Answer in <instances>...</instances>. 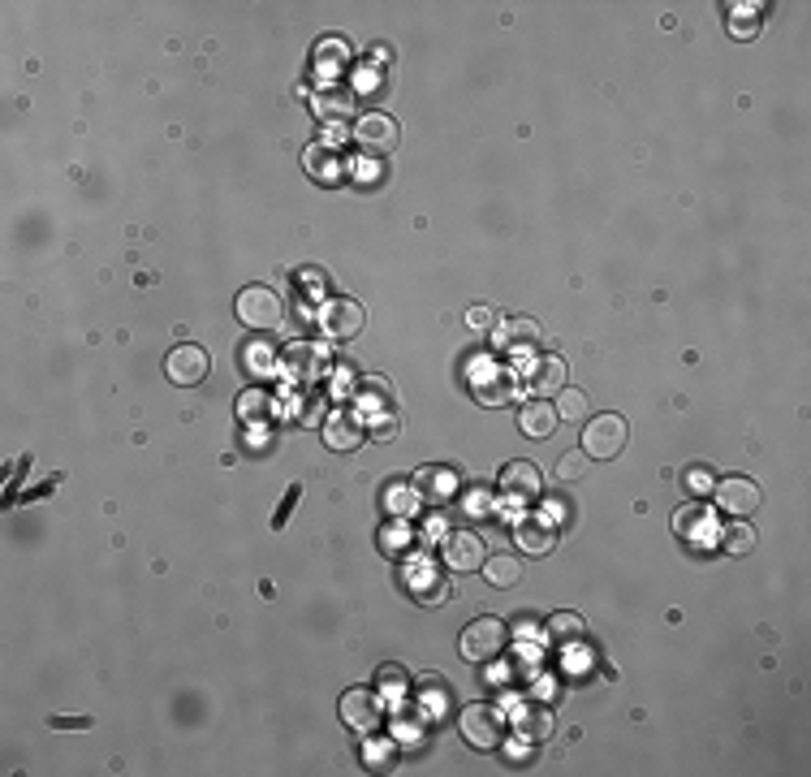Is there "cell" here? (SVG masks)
<instances>
[{"label":"cell","instance_id":"6da1fadb","mask_svg":"<svg viewBox=\"0 0 811 777\" xmlns=\"http://www.w3.org/2000/svg\"><path fill=\"white\" fill-rule=\"evenodd\" d=\"M233 311H238V320L255 333H272L285 324V298L272 290V285H246L238 294V303H233Z\"/></svg>","mask_w":811,"mask_h":777},{"label":"cell","instance_id":"7a4b0ae2","mask_svg":"<svg viewBox=\"0 0 811 777\" xmlns=\"http://www.w3.org/2000/svg\"><path fill=\"white\" fill-rule=\"evenodd\" d=\"M458 734L475 752H497L505 739V713L497 704H466L458 717Z\"/></svg>","mask_w":811,"mask_h":777},{"label":"cell","instance_id":"3957f363","mask_svg":"<svg viewBox=\"0 0 811 777\" xmlns=\"http://www.w3.org/2000/svg\"><path fill=\"white\" fill-rule=\"evenodd\" d=\"M505 644H510V626H505L501 618H475V622H466V631H462V657L466 661H497Z\"/></svg>","mask_w":811,"mask_h":777},{"label":"cell","instance_id":"277c9868","mask_svg":"<svg viewBox=\"0 0 811 777\" xmlns=\"http://www.w3.org/2000/svg\"><path fill=\"white\" fill-rule=\"evenodd\" d=\"M630 441V424L622 415H591L583 428V454L587 458H617Z\"/></svg>","mask_w":811,"mask_h":777},{"label":"cell","instance_id":"5b68a950","mask_svg":"<svg viewBox=\"0 0 811 777\" xmlns=\"http://www.w3.org/2000/svg\"><path fill=\"white\" fill-rule=\"evenodd\" d=\"M363 320H367V311L359 298H328L320 307V329L328 342H354L363 333Z\"/></svg>","mask_w":811,"mask_h":777},{"label":"cell","instance_id":"8992f818","mask_svg":"<svg viewBox=\"0 0 811 777\" xmlns=\"http://www.w3.org/2000/svg\"><path fill=\"white\" fill-rule=\"evenodd\" d=\"M492 342H497V350L505 354V359H531V354L540 350L544 333H540V324H535L531 316H510V320L497 324Z\"/></svg>","mask_w":811,"mask_h":777},{"label":"cell","instance_id":"52a82bcc","mask_svg":"<svg viewBox=\"0 0 811 777\" xmlns=\"http://www.w3.org/2000/svg\"><path fill=\"white\" fill-rule=\"evenodd\" d=\"M380 713H384L380 691H371V687H350L346 695H341V721H346L350 730H359V734H376Z\"/></svg>","mask_w":811,"mask_h":777},{"label":"cell","instance_id":"ba28073f","mask_svg":"<svg viewBox=\"0 0 811 777\" xmlns=\"http://www.w3.org/2000/svg\"><path fill=\"white\" fill-rule=\"evenodd\" d=\"M397 139H402V130H397V121L389 113H363L354 121V143L363 147L367 156H389Z\"/></svg>","mask_w":811,"mask_h":777},{"label":"cell","instance_id":"9c48e42d","mask_svg":"<svg viewBox=\"0 0 811 777\" xmlns=\"http://www.w3.org/2000/svg\"><path fill=\"white\" fill-rule=\"evenodd\" d=\"M281 367H285V376L294 380V385H315L324 372H328V350L324 346H315V342H294L290 350L281 354Z\"/></svg>","mask_w":811,"mask_h":777},{"label":"cell","instance_id":"30bf717a","mask_svg":"<svg viewBox=\"0 0 811 777\" xmlns=\"http://www.w3.org/2000/svg\"><path fill=\"white\" fill-rule=\"evenodd\" d=\"M441 557H445L449 570H458V575H471V570H484L488 549H484V540H479L475 531H449Z\"/></svg>","mask_w":811,"mask_h":777},{"label":"cell","instance_id":"8fae6325","mask_svg":"<svg viewBox=\"0 0 811 777\" xmlns=\"http://www.w3.org/2000/svg\"><path fill=\"white\" fill-rule=\"evenodd\" d=\"M514 376H510V367H501V363H475V398L484 402V406H505V402H514Z\"/></svg>","mask_w":811,"mask_h":777},{"label":"cell","instance_id":"7c38bea8","mask_svg":"<svg viewBox=\"0 0 811 777\" xmlns=\"http://www.w3.org/2000/svg\"><path fill=\"white\" fill-rule=\"evenodd\" d=\"M302 169H307L315 182H324V186H337L341 177L350 173V165H346V156H341V147H333V143H311L307 152H302Z\"/></svg>","mask_w":811,"mask_h":777},{"label":"cell","instance_id":"4fadbf2b","mask_svg":"<svg viewBox=\"0 0 811 777\" xmlns=\"http://www.w3.org/2000/svg\"><path fill=\"white\" fill-rule=\"evenodd\" d=\"M164 376L182 389H195L203 376H208V350L203 346H177L169 359H164Z\"/></svg>","mask_w":811,"mask_h":777},{"label":"cell","instance_id":"5bb4252c","mask_svg":"<svg viewBox=\"0 0 811 777\" xmlns=\"http://www.w3.org/2000/svg\"><path fill=\"white\" fill-rule=\"evenodd\" d=\"M501 493L510 497V501H535V497L544 493V475H540V467H535V462H527V458L510 462V467L501 471Z\"/></svg>","mask_w":811,"mask_h":777},{"label":"cell","instance_id":"9a60e30c","mask_svg":"<svg viewBox=\"0 0 811 777\" xmlns=\"http://www.w3.org/2000/svg\"><path fill=\"white\" fill-rule=\"evenodd\" d=\"M359 415H367L371 424L376 419H389V415H397V398H393V385L384 376H363L359 380Z\"/></svg>","mask_w":811,"mask_h":777},{"label":"cell","instance_id":"2e32d148","mask_svg":"<svg viewBox=\"0 0 811 777\" xmlns=\"http://www.w3.org/2000/svg\"><path fill=\"white\" fill-rule=\"evenodd\" d=\"M717 493V506L721 510H730V514H751L755 506H760V484L747 480V475H725V480L712 488Z\"/></svg>","mask_w":811,"mask_h":777},{"label":"cell","instance_id":"e0dca14e","mask_svg":"<svg viewBox=\"0 0 811 777\" xmlns=\"http://www.w3.org/2000/svg\"><path fill=\"white\" fill-rule=\"evenodd\" d=\"M514 540H518V549L527 557H544V553L557 549V523L553 518L531 514V518H522V523L514 527Z\"/></svg>","mask_w":811,"mask_h":777},{"label":"cell","instance_id":"ac0fdd59","mask_svg":"<svg viewBox=\"0 0 811 777\" xmlns=\"http://www.w3.org/2000/svg\"><path fill=\"white\" fill-rule=\"evenodd\" d=\"M673 531H678L682 540H691V544H708V540L721 536V523H717V514H712L708 506H682L678 514H673Z\"/></svg>","mask_w":811,"mask_h":777},{"label":"cell","instance_id":"d6986e66","mask_svg":"<svg viewBox=\"0 0 811 777\" xmlns=\"http://www.w3.org/2000/svg\"><path fill=\"white\" fill-rule=\"evenodd\" d=\"M320 432H324V445L341 449V454H350V449L363 445V424H359V415H350V411H328Z\"/></svg>","mask_w":811,"mask_h":777},{"label":"cell","instance_id":"ffe728a7","mask_svg":"<svg viewBox=\"0 0 811 777\" xmlns=\"http://www.w3.org/2000/svg\"><path fill=\"white\" fill-rule=\"evenodd\" d=\"M415 488H419V497L428 501V506H445V501L458 493V471L453 467H419L415 471Z\"/></svg>","mask_w":811,"mask_h":777},{"label":"cell","instance_id":"44dd1931","mask_svg":"<svg viewBox=\"0 0 811 777\" xmlns=\"http://www.w3.org/2000/svg\"><path fill=\"white\" fill-rule=\"evenodd\" d=\"M557 424H561V415H557V406L548 402V398H531V402L518 411V428H522V436H531V441H544V436H553Z\"/></svg>","mask_w":811,"mask_h":777},{"label":"cell","instance_id":"7402d4cb","mask_svg":"<svg viewBox=\"0 0 811 777\" xmlns=\"http://www.w3.org/2000/svg\"><path fill=\"white\" fill-rule=\"evenodd\" d=\"M406 583L419 592L423 605H445L449 601V583L436 575V566H428V557H419L415 566H406Z\"/></svg>","mask_w":811,"mask_h":777},{"label":"cell","instance_id":"603a6c76","mask_svg":"<svg viewBox=\"0 0 811 777\" xmlns=\"http://www.w3.org/2000/svg\"><path fill=\"white\" fill-rule=\"evenodd\" d=\"M553 708H544V704H522L518 708V717H514V730L522 734L527 743H544V739H553Z\"/></svg>","mask_w":811,"mask_h":777},{"label":"cell","instance_id":"cb8c5ba5","mask_svg":"<svg viewBox=\"0 0 811 777\" xmlns=\"http://www.w3.org/2000/svg\"><path fill=\"white\" fill-rule=\"evenodd\" d=\"M315 113H320L324 121H337V126H341V121H346L350 113H354V91L350 87H333V83H328V87H320V91H315Z\"/></svg>","mask_w":811,"mask_h":777},{"label":"cell","instance_id":"d4e9b609","mask_svg":"<svg viewBox=\"0 0 811 777\" xmlns=\"http://www.w3.org/2000/svg\"><path fill=\"white\" fill-rule=\"evenodd\" d=\"M531 389H535V398H548V393L566 389V359H561V354H544V359L531 367Z\"/></svg>","mask_w":811,"mask_h":777},{"label":"cell","instance_id":"484cf974","mask_svg":"<svg viewBox=\"0 0 811 777\" xmlns=\"http://www.w3.org/2000/svg\"><path fill=\"white\" fill-rule=\"evenodd\" d=\"M242 367H246V372H251L255 380H268V376L281 367V354L272 350L264 337H251V342L242 346Z\"/></svg>","mask_w":811,"mask_h":777},{"label":"cell","instance_id":"4316f807","mask_svg":"<svg viewBox=\"0 0 811 777\" xmlns=\"http://www.w3.org/2000/svg\"><path fill=\"white\" fill-rule=\"evenodd\" d=\"M583 631H587V622H583V613H570V609H561V613H553L548 618V644H557V648H574L583 639Z\"/></svg>","mask_w":811,"mask_h":777},{"label":"cell","instance_id":"83f0119b","mask_svg":"<svg viewBox=\"0 0 811 777\" xmlns=\"http://www.w3.org/2000/svg\"><path fill=\"white\" fill-rule=\"evenodd\" d=\"M419 501L423 497H419L415 480H389V484H384V510H389L393 518H410Z\"/></svg>","mask_w":811,"mask_h":777},{"label":"cell","instance_id":"f1b7e54d","mask_svg":"<svg viewBox=\"0 0 811 777\" xmlns=\"http://www.w3.org/2000/svg\"><path fill=\"white\" fill-rule=\"evenodd\" d=\"M419 708H423V717H449V708H453V691L441 683V678H423L419 683Z\"/></svg>","mask_w":811,"mask_h":777},{"label":"cell","instance_id":"f546056e","mask_svg":"<svg viewBox=\"0 0 811 777\" xmlns=\"http://www.w3.org/2000/svg\"><path fill=\"white\" fill-rule=\"evenodd\" d=\"M376 691H380V700L393 708H402L406 704V691H410V674L402 670V665H384L380 670V678H376Z\"/></svg>","mask_w":811,"mask_h":777},{"label":"cell","instance_id":"4dcf8cb0","mask_svg":"<svg viewBox=\"0 0 811 777\" xmlns=\"http://www.w3.org/2000/svg\"><path fill=\"white\" fill-rule=\"evenodd\" d=\"M484 579L492 583V588H514V583L522 579V562L510 553H497L484 562Z\"/></svg>","mask_w":811,"mask_h":777},{"label":"cell","instance_id":"1f68e13d","mask_svg":"<svg viewBox=\"0 0 811 777\" xmlns=\"http://www.w3.org/2000/svg\"><path fill=\"white\" fill-rule=\"evenodd\" d=\"M346 61H350V44H346V39H341V35L320 39V57H315V70H320L324 78H333Z\"/></svg>","mask_w":811,"mask_h":777},{"label":"cell","instance_id":"d6a6232c","mask_svg":"<svg viewBox=\"0 0 811 777\" xmlns=\"http://www.w3.org/2000/svg\"><path fill=\"white\" fill-rule=\"evenodd\" d=\"M272 415V393L268 389H246L238 398V419L242 424H268Z\"/></svg>","mask_w":811,"mask_h":777},{"label":"cell","instance_id":"836d02e7","mask_svg":"<svg viewBox=\"0 0 811 777\" xmlns=\"http://www.w3.org/2000/svg\"><path fill=\"white\" fill-rule=\"evenodd\" d=\"M721 549L730 553V557L751 553V549H755V527H751V523H730V527H721Z\"/></svg>","mask_w":811,"mask_h":777},{"label":"cell","instance_id":"e575fe53","mask_svg":"<svg viewBox=\"0 0 811 777\" xmlns=\"http://www.w3.org/2000/svg\"><path fill=\"white\" fill-rule=\"evenodd\" d=\"M324 393H315L311 385L302 389V398H294V419L298 424H324Z\"/></svg>","mask_w":811,"mask_h":777},{"label":"cell","instance_id":"d590c367","mask_svg":"<svg viewBox=\"0 0 811 777\" xmlns=\"http://www.w3.org/2000/svg\"><path fill=\"white\" fill-rule=\"evenodd\" d=\"M557 415L561 419H574V424H587L591 419V406H587V393L583 389H561V406H557Z\"/></svg>","mask_w":811,"mask_h":777},{"label":"cell","instance_id":"8d00e7d4","mask_svg":"<svg viewBox=\"0 0 811 777\" xmlns=\"http://www.w3.org/2000/svg\"><path fill=\"white\" fill-rule=\"evenodd\" d=\"M587 454H583V449H570V454H561V462H557V480L561 484H574V480H579V475L587 471Z\"/></svg>","mask_w":811,"mask_h":777},{"label":"cell","instance_id":"74e56055","mask_svg":"<svg viewBox=\"0 0 811 777\" xmlns=\"http://www.w3.org/2000/svg\"><path fill=\"white\" fill-rule=\"evenodd\" d=\"M393 734H397V743H406V747H419L423 743V726L415 717H406L402 708H397V721H393Z\"/></svg>","mask_w":811,"mask_h":777},{"label":"cell","instance_id":"f35d334b","mask_svg":"<svg viewBox=\"0 0 811 777\" xmlns=\"http://www.w3.org/2000/svg\"><path fill=\"white\" fill-rule=\"evenodd\" d=\"M462 510L471 514V518H488V514H492L488 488H471V493H462Z\"/></svg>","mask_w":811,"mask_h":777},{"label":"cell","instance_id":"ab89813d","mask_svg":"<svg viewBox=\"0 0 811 777\" xmlns=\"http://www.w3.org/2000/svg\"><path fill=\"white\" fill-rule=\"evenodd\" d=\"M298 294L320 298V294H324V272H320V268H302V272H298Z\"/></svg>","mask_w":811,"mask_h":777},{"label":"cell","instance_id":"60d3db41","mask_svg":"<svg viewBox=\"0 0 811 777\" xmlns=\"http://www.w3.org/2000/svg\"><path fill=\"white\" fill-rule=\"evenodd\" d=\"M363 760H367V765H376V769H389V743L371 739V743L363 747Z\"/></svg>","mask_w":811,"mask_h":777},{"label":"cell","instance_id":"b9f144b4","mask_svg":"<svg viewBox=\"0 0 811 777\" xmlns=\"http://www.w3.org/2000/svg\"><path fill=\"white\" fill-rule=\"evenodd\" d=\"M445 536H449V518L445 514H432L428 523H423V540L432 544V540H445Z\"/></svg>","mask_w":811,"mask_h":777},{"label":"cell","instance_id":"7bdbcfd3","mask_svg":"<svg viewBox=\"0 0 811 777\" xmlns=\"http://www.w3.org/2000/svg\"><path fill=\"white\" fill-rule=\"evenodd\" d=\"M492 320H497V311H492V307H484V303H479V307H471V311H466V324H471V329H488V324Z\"/></svg>","mask_w":811,"mask_h":777},{"label":"cell","instance_id":"ee69618b","mask_svg":"<svg viewBox=\"0 0 811 777\" xmlns=\"http://www.w3.org/2000/svg\"><path fill=\"white\" fill-rule=\"evenodd\" d=\"M393 436H397V415L376 419V424H371V441H393Z\"/></svg>","mask_w":811,"mask_h":777},{"label":"cell","instance_id":"f6af8a7d","mask_svg":"<svg viewBox=\"0 0 811 777\" xmlns=\"http://www.w3.org/2000/svg\"><path fill=\"white\" fill-rule=\"evenodd\" d=\"M354 91H380V70H371V65H363L359 78H354Z\"/></svg>","mask_w":811,"mask_h":777},{"label":"cell","instance_id":"bcb514c9","mask_svg":"<svg viewBox=\"0 0 811 777\" xmlns=\"http://www.w3.org/2000/svg\"><path fill=\"white\" fill-rule=\"evenodd\" d=\"M354 173H359V182H376V177H380V165H376V160H371V156H363L359 160V165H354Z\"/></svg>","mask_w":811,"mask_h":777}]
</instances>
